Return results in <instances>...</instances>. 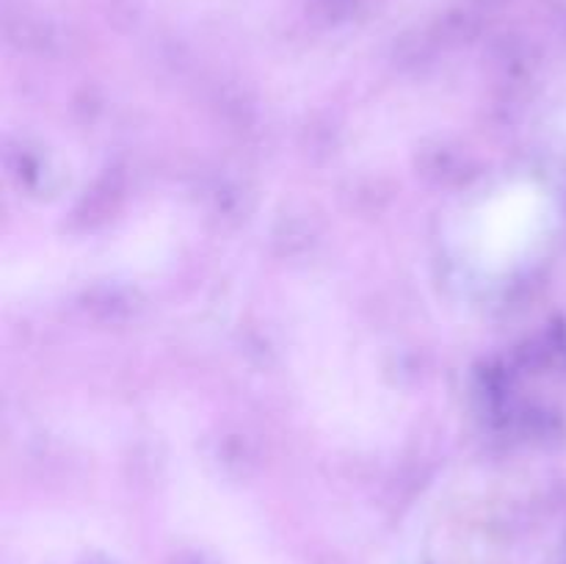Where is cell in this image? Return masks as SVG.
I'll return each instance as SVG.
<instances>
[{
  "label": "cell",
  "mask_w": 566,
  "mask_h": 564,
  "mask_svg": "<svg viewBox=\"0 0 566 564\" xmlns=\"http://www.w3.org/2000/svg\"><path fill=\"white\" fill-rule=\"evenodd\" d=\"M534 219L536 199L528 197V194L506 191L492 199L484 213H481L473 236V241L479 243L481 258H486L490 263L517 258L520 249L528 241Z\"/></svg>",
  "instance_id": "cell-1"
}]
</instances>
